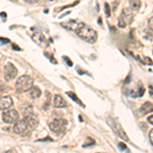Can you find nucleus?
Wrapping results in <instances>:
<instances>
[{"instance_id":"obj_14","label":"nucleus","mask_w":153,"mask_h":153,"mask_svg":"<svg viewBox=\"0 0 153 153\" xmlns=\"http://www.w3.org/2000/svg\"><path fill=\"white\" fill-rule=\"evenodd\" d=\"M28 92H29V96L31 98H33V99H37V98H39L41 96V90L36 86H33Z\"/></svg>"},{"instance_id":"obj_3","label":"nucleus","mask_w":153,"mask_h":153,"mask_svg":"<svg viewBox=\"0 0 153 153\" xmlns=\"http://www.w3.org/2000/svg\"><path fill=\"white\" fill-rule=\"evenodd\" d=\"M106 122H107V124L109 125V127L112 129V131L116 134L117 136H118L119 138H122L123 140H125V141H127V142L129 141L128 136H127V134L125 133V131L123 130L121 125L117 124L115 121H113V119L110 118V117H107V118H106Z\"/></svg>"},{"instance_id":"obj_36","label":"nucleus","mask_w":153,"mask_h":153,"mask_svg":"<svg viewBox=\"0 0 153 153\" xmlns=\"http://www.w3.org/2000/svg\"><path fill=\"white\" fill-rule=\"evenodd\" d=\"M102 18H99V20H98V23H99V25H102Z\"/></svg>"},{"instance_id":"obj_13","label":"nucleus","mask_w":153,"mask_h":153,"mask_svg":"<svg viewBox=\"0 0 153 153\" xmlns=\"http://www.w3.org/2000/svg\"><path fill=\"white\" fill-rule=\"evenodd\" d=\"M32 40L34 41L36 44H38V45H41V44L45 41V37H44V35H43L41 32L36 31L35 33H33V35H32Z\"/></svg>"},{"instance_id":"obj_27","label":"nucleus","mask_w":153,"mask_h":153,"mask_svg":"<svg viewBox=\"0 0 153 153\" xmlns=\"http://www.w3.org/2000/svg\"><path fill=\"white\" fill-rule=\"evenodd\" d=\"M149 140H150L151 144L153 145V129L150 131V133H149Z\"/></svg>"},{"instance_id":"obj_8","label":"nucleus","mask_w":153,"mask_h":153,"mask_svg":"<svg viewBox=\"0 0 153 153\" xmlns=\"http://www.w3.org/2000/svg\"><path fill=\"white\" fill-rule=\"evenodd\" d=\"M28 129V124L26 118L23 119H18L16 123H14V132L16 134H23L25 133Z\"/></svg>"},{"instance_id":"obj_5","label":"nucleus","mask_w":153,"mask_h":153,"mask_svg":"<svg viewBox=\"0 0 153 153\" xmlns=\"http://www.w3.org/2000/svg\"><path fill=\"white\" fill-rule=\"evenodd\" d=\"M2 119L3 122L6 124H14L18 119V113L14 109H7L4 110L2 113Z\"/></svg>"},{"instance_id":"obj_23","label":"nucleus","mask_w":153,"mask_h":153,"mask_svg":"<svg viewBox=\"0 0 153 153\" xmlns=\"http://www.w3.org/2000/svg\"><path fill=\"white\" fill-rule=\"evenodd\" d=\"M148 28H149V30H150L151 32H153V16H152V18H149V20H148Z\"/></svg>"},{"instance_id":"obj_20","label":"nucleus","mask_w":153,"mask_h":153,"mask_svg":"<svg viewBox=\"0 0 153 153\" xmlns=\"http://www.w3.org/2000/svg\"><path fill=\"white\" fill-rule=\"evenodd\" d=\"M104 9H105V14L107 18L110 16V7H109V4L108 3H105L104 4Z\"/></svg>"},{"instance_id":"obj_33","label":"nucleus","mask_w":153,"mask_h":153,"mask_svg":"<svg viewBox=\"0 0 153 153\" xmlns=\"http://www.w3.org/2000/svg\"><path fill=\"white\" fill-rule=\"evenodd\" d=\"M70 14V12H65V14H61V16H59V18H63V16H68V14Z\"/></svg>"},{"instance_id":"obj_34","label":"nucleus","mask_w":153,"mask_h":153,"mask_svg":"<svg viewBox=\"0 0 153 153\" xmlns=\"http://www.w3.org/2000/svg\"><path fill=\"white\" fill-rule=\"evenodd\" d=\"M0 16H2L3 18H6V14H5V12H1V14H0Z\"/></svg>"},{"instance_id":"obj_15","label":"nucleus","mask_w":153,"mask_h":153,"mask_svg":"<svg viewBox=\"0 0 153 153\" xmlns=\"http://www.w3.org/2000/svg\"><path fill=\"white\" fill-rule=\"evenodd\" d=\"M142 112L144 114H147V113H150L153 111V104L151 102H145L141 107Z\"/></svg>"},{"instance_id":"obj_9","label":"nucleus","mask_w":153,"mask_h":153,"mask_svg":"<svg viewBox=\"0 0 153 153\" xmlns=\"http://www.w3.org/2000/svg\"><path fill=\"white\" fill-rule=\"evenodd\" d=\"M14 101L10 96H3L0 98V110H7L12 107Z\"/></svg>"},{"instance_id":"obj_22","label":"nucleus","mask_w":153,"mask_h":153,"mask_svg":"<svg viewBox=\"0 0 153 153\" xmlns=\"http://www.w3.org/2000/svg\"><path fill=\"white\" fill-rule=\"evenodd\" d=\"M9 42H10V40H9V39L1 38V37H0V44H1V45H5V44H8Z\"/></svg>"},{"instance_id":"obj_32","label":"nucleus","mask_w":153,"mask_h":153,"mask_svg":"<svg viewBox=\"0 0 153 153\" xmlns=\"http://www.w3.org/2000/svg\"><path fill=\"white\" fill-rule=\"evenodd\" d=\"M148 122L150 123L151 125H153V115H151V116L148 117Z\"/></svg>"},{"instance_id":"obj_1","label":"nucleus","mask_w":153,"mask_h":153,"mask_svg":"<svg viewBox=\"0 0 153 153\" xmlns=\"http://www.w3.org/2000/svg\"><path fill=\"white\" fill-rule=\"evenodd\" d=\"M33 85H34L33 78H31L30 76H27V74H24V76H20L18 81H16V89L18 93L28 92L33 87Z\"/></svg>"},{"instance_id":"obj_11","label":"nucleus","mask_w":153,"mask_h":153,"mask_svg":"<svg viewBox=\"0 0 153 153\" xmlns=\"http://www.w3.org/2000/svg\"><path fill=\"white\" fill-rule=\"evenodd\" d=\"M53 105L55 108H63L66 106V102L64 101L63 97L59 94L54 95L53 97Z\"/></svg>"},{"instance_id":"obj_12","label":"nucleus","mask_w":153,"mask_h":153,"mask_svg":"<svg viewBox=\"0 0 153 153\" xmlns=\"http://www.w3.org/2000/svg\"><path fill=\"white\" fill-rule=\"evenodd\" d=\"M26 121H27L28 128H29L30 130H35V129L37 128V126H38V124H39L38 117H37L35 114L30 115L29 117H27V118H26Z\"/></svg>"},{"instance_id":"obj_2","label":"nucleus","mask_w":153,"mask_h":153,"mask_svg":"<svg viewBox=\"0 0 153 153\" xmlns=\"http://www.w3.org/2000/svg\"><path fill=\"white\" fill-rule=\"evenodd\" d=\"M76 33L78 34V36H79L80 38L85 40L86 42L91 43V44H92V43H95L97 40V32L95 31L94 29L87 27V26H85V27L78 30Z\"/></svg>"},{"instance_id":"obj_29","label":"nucleus","mask_w":153,"mask_h":153,"mask_svg":"<svg viewBox=\"0 0 153 153\" xmlns=\"http://www.w3.org/2000/svg\"><path fill=\"white\" fill-rule=\"evenodd\" d=\"M118 147L121 149H124V150H128V148H127V146L124 144V143H119L118 144Z\"/></svg>"},{"instance_id":"obj_18","label":"nucleus","mask_w":153,"mask_h":153,"mask_svg":"<svg viewBox=\"0 0 153 153\" xmlns=\"http://www.w3.org/2000/svg\"><path fill=\"white\" fill-rule=\"evenodd\" d=\"M32 114H34V112H33V106H29L24 111V118H27V117H29Z\"/></svg>"},{"instance_id":"obj_24","label":"nucleus","mask_w":153,"mask_h":153,"mask_svg":"<svg viewBox=\"0 0 153 153\" xmlns=\"http://www.w3.org/2000/svg\"><path fill=\"white\" fill-rule=\"evenodd\" d=\"M62 58L64 59V61H65V62L68 63V66H72V60H70V59L68 58V56H63Z\"/></svg>"},{"instance_id":"obj_31","label":"nucleus","mask_w":153,"mask_h":153,"mask_svg":"<svg viewBox=\"0 0 153 153\" xmlns=\"http://www.w3.org/2000/svg\"><path fill=\"white\" fill-rule=\"evenodd\" d=\"M149 93H150L151 95H153V86L152 85L149 86Z\"/></svg>"},{"instance_id":"obj_17","label":"nucleus","mask_w":153,"mask_h":153,"mask_svg":"<svg viewBox=\"0 0 153 153\" xmlns=\"http://www.w3.org/2000/svg\"><path fill=\"white\" fill-rule=\"evenodd\" d=\"M66 95H68V97H70V98H72V99L74 100V101H76V103L79 104V105L84 106L83 103H82V101L79 99V98H78V96L76 95V93H74V92H66Z\"/></svg>"},{"instance_id":"obj_37","label":"nucleus","mask_w":153,"mask_h":153,"mask_svg":"<svg viewBox=\"0 0 153 153\" xmlns=\"http://www.w3.org/2000/svg\"><path fill=\"white\" fill-rule=\"evenodd\" d=\"M130 79H131V76H128V79L126 80V83H129V82H130Z\"/></svg>"},{"instance_id":"obj_16","label":"nucleus","mask_w":153,"mask_h":153,"mask_svg":"<svg viewBox=\"0 0 153 153\" xmlns=\"http://www.w3.org/2000/svg\"><path fill=\"white\" fill-rule=\"evenodd\" d=\"M131 8L134 10H139L140 6H141V1L140 0H130Z\"/></svg>"},{"instance_id":"obj_35","label":"nucleus","mask_w":153,"mask_h":153,"mask_svg":"<svg viewBox=\"0 0 153 153\" xmlns=\"http://www.w3.org/2000/svg\"><path fill=\"white\" fill-rule=\"evenodd\" d=\"M5 153H16V152L14 150H8L7 152H5Z\"/></svg>"},{"instance_id":"obj_39","label":"nucleus","mask_w":153,"mask_h":153,"mask_svg":"<svg viewBox=\"0 0 153 153\" xmlns=\"http://www.w3.org/2000/svg\"><path fill=\"white\" fill-rule=\"evenodd\" d=\"M12 1H14H14H16V0H12Z\"/></svg>"},{"instance_id":"obj_19","label":"nucleus","mask_w":153,"mask_h":153,"mask_svg":"<svg viewBox=\"0 0 153 153\" xmlns=\"http://www.w3.org/2000/svg\"><path fill=\"white\" fill-rule=\"evenodd\" d=\"M95 144H96V142H95L94 139H92V138H87L86 142L83 144V147L84 148H86V147L93 146V145H95Z\"/></svg>"},{"instance_id":"obj_7","label":"nucleus","mask_w":153,"mask_h":153,"mask_svg":"<svg viewBox=\"0 0 153 153\" xmlns=\"http://www.w3.org/2000/svg\"><path fill=\"white\" fill-rule=\"evenodd\" d=\"M61 26H62L64 29H68V30H70V31H74L76 32L78 30H80L81 28L85 27V24L84 23H81V22H78V20H70V22H68V23H61Z\"/></svg>"},{"instance_id":"obj_10","label":"nucleus","mask_w":153,"mask_h":153,"mask_svg":"<svg viewBox=\"0 0 153 153\" xmlns=\"http://www.w3.org/2000/svg\"><path fill=\"white\" fill-rule=\"evenodd\" d=\"M133 18H134V16H133V14H132V10L129 8H125L119 18L124 20L126 25H128V24H132V22H133Z\"/></svg>"},{"instance_id":"obj_21","label":"nucleus","mask_w":153,"mask_h":153,"mask_svg":"<svg viewBox=\"0 0 153 153\" xmlns=\"http://www.w3.org/2000/svg\"><path fill=\"white\" fill-rule=\"evenodd\" d=\"M80 1L79 0H76V1H74V3H72V4H68V5H65V6H62V7H60V10H62V9H65V8H68V7H72V6H76L78 3H79Z\"/></svg>"},{"instance_id":"obj_28","label":"nucleus","mask_w":153,"mask_h":153,"mask_svg":"<svg viewBox=\"0 0 153 153\" xmlns=\"http://www.w3.org/2000/svg\"><path fill=\"white\" fill-rule=\"evenodd\" d=\"M145 63H147V64H149V65H152L153 64V61L151 60L150 58H149V57H145Z\"/></svg>"},{"instance_id":"obj_4","label":"nucleus","mask_w":153,"mask_h":153,"mask_svg":"<svg viewBox=\"0 0 153 153\" xmlns=\"http://www.w3.org/2000/svg\"><path fill=\"white\" fill-rule=\"evenodd\" d=\"M68 122L64 118H55L51 123H49V129L54 133H63L65 131V127Z\"/></svg>"},{"instance_id":"obj_30","label":"nucleus","mask_w":153,"mask_h":153,"mask_svg":"<svg viewBox=\"0 0 153 153\" xmlns=\"http://www.w3.org/2000/svg\"><path fill=\"white\" fill-rule=\"evenodd\" d=\"M12 48H14V50H18V51H20V50H22L18 45H16V44H12Z\"/></svg>"},{"instance_id":"obj_25","label":"nucleus","mask_w":153,"mask_h":153,"mask_svg":"<svg viewBox=\"0 0 153 153\" xmlns=\"http://www.w3.org/2000/svg\"><path fill=\"white\" fill-rule=\"evenodd\" d=\"M45 55H46V56L48 57V58H50V61H51L52 63H54V64H55V63H57V61L55 60V58H54V57L52 56V55H48L47 53H45Z\"/></svg>"},{"instance_id":"obj_6","label":"nucleus","mask_w":153,"mask_h":153,"mask_svg":"<svg viewBox=\"0 0 153 153\" xmlns=\"http://www.w3.org/2000/svg\"><path fill=\"white\" fill-rule=\"evenodd\" d=\"M18 74V70L12 62H8L4 66V78L5 81L9 82L14 80Z\"/></svg>"},{"instance_id":"obj_40","label":"nucleus","mask_w":153,"mask_h":153,"mask_svg":"<svg viewBox=\"0 0 153 153\" xmlns=\"http://www.w3.org/2000/svg\"><path fill=\"white\" fill-rule=\"evenodd\" d=\"M49 1H54V0H49Z\"/></svg>"},{"instance_id":"obj_26","label":"nucleus","mask_w":153,"mask_h":153,"mask_svg":"<svg viewBox=\"0 0 153 153\" xmlns=\"http://www.w3.org/2000/svg\"><path fill=\"white\" fill-rule=\"evenodd\" d=\"M45 141H50V142H53V139L50 137H46L44 138V139H41V140H38L37 142H45Z\"/></svg>"},{"instance_id":"obj_38","label":"nucleus","mask_w":153,"mask_h":153,"mask_svg":"<svg viewBox=\"0 0 153 153\" xmlns=\"http://www.w3.org/2000/svg\"><path fill=\"white\" fill-rule=\"evenodd\" d=\"M80 121H81V122H83V117H82V115H80Z\"/></svg>"}]
</instances>
